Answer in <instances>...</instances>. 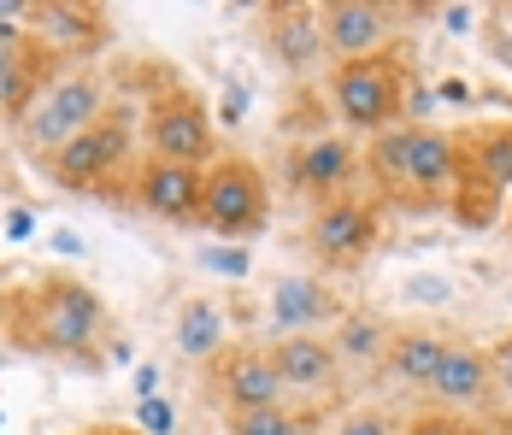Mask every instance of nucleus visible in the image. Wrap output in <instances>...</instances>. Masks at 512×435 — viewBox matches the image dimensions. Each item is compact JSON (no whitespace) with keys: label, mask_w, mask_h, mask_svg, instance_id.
I'll return each mask as SVG.
<instances>
[{"label":"nucleus","mask_w":512,"mask_h":435,"mask_svg":"<svg viewBox=\"0 0 512 435\" xmlns=\"http://www.w3.org/2000/svg\"><path fill=\"white\" fill-rule=\"evenodd\" d=\"M106 300L71 271H48L24 289L0 294V336L18 353L42 359H89L106 336Z\"/></svg>","instance_id":"f257e3e1"},{"label":"nucleus","mask_w":512,"mask_h":435,"mask_svg":"<svg viewBox=\"0 0 512 435\" xmlns=\"http://www.w3.org/2000/svg\"><path fill=\"white\" fill-rule=\"evenodd\" d=\"M365 171L401 206H442V200H460V189L471 183L465 142L442 124H401L377 136L365 153Z\"/></svg>","instance_id":"f03ea898"},{"label":"nucleus","mask_w":512,"mask_h":435,"mask_svg":"<svg viewBox=\"0 0 512 435\" xmlns=\"http://www.w3.org/2000/svg\"><path fill=\"white\" fill-rule=\"evenodd\" d=\"M106 106H112V77H106L101 65H65L48 89H42V100L24 112V124L12 136H18V147L30 159L48 165L53 153H65L89 124H101Z\"/></svg>","instance_id":"7ed1b4c3"},{"label":"nucleus","mask_w":512,"mask_h":435,"mask_svg":"<svg viewBox=\"0 0 512 435\" xmlns=\"http://www.w3.org/2000/svg\"><path fill=\"white\" fill-rule=\"evenodd\" d=\"M136 118H142L136 106L112 100L101 124H89L65 153H53L42 171L65 194H112L118 177H136Z\"/></svg>","instance_id":"20e7f679"},{"label":"nucleus","mask_w":512,"mask_h":435,"mask_svg":"<svg viewBox=\"0 0 512 435\" xmlns=\"http://www.w3.org/2000/svg\"><path fill=\"white\" fill-rule=\"evenodd\" d=\"M330 106L354 136H389L401 130L407 112V59L401 53H377V59H348L330 71Z\"/></svg>","instance_id":"39448f33"},{"label":"nucleus","mask_w":512,"mask_h":435,"mask_svg":"<svg viewBox=\"0 0 512 435\" xmlns=\"http://www.w3.org/2000/svg\"><path fill=\"white\" fill-rule=\"evenodd\" d=\"M201 224L218 242H254L271 224V189L259 177L254 159H212L206 165V189H201Z\"/></svg>","instance_id":"423d86ee"},{"label":"nucleus","mask_w":512,"mask_h":435,"mask_svg":"<svg viewBox=\"0 0 512 435\" xmlns=\"http://www.w3.org/2000/svg\"><path fill=\"white\" fill-rule=\"evenodd\" d=\"M307 253L324 271H359L377 247H383V206L365 200V194H342V200H324L307 212V230H301Z\"/></svg>","instance_id":"0eeeda50"},{"label":"nucleus","mask_w":512,"mask_h":435,"mask_svg":"<svg viewBox=\"0 0 512 435\" xmlns=\"http://www.w3.org/2000/svg\"><path fill=\"white\" fill-rule=\"evenodd\" d=\"M142 136L154 159H177V165H212L218 136H212V112L189 83H159L154 100L142 106Z\"/></svg>","instance_id":"6e6552de"},{"label":"nucleus","mask_w":512,"mask_h":435,"mask_svg":"<svg viewBox=\"0 0 512 435\" xmlns=\"http://www.w3.org/2000/svg\"><path fill=\"white\" fill-rule=\"evenodd\" d=\"M201 394L230 418V412H259V406H289V388L277 377L271 353L254 341H230L218 359L201 365Z\"/></svg>","instance_id":"1a4fd4ad"},{"label":"nucleus","mask_w":512,"mask_h":435,"mask_svg":"<svg viewBox=\"0 0 512 435\" xmlns=\"http://www.w3.org/2000/svg\"><path fill=\"white\" fill-rule=\"evenodd\" d=\"M24 30L65 65H89L95 53L112 42V18L106 6H83V0H30Z\"/></svg>","instance_id":"9d476101"},{"label":"nucleus","mask_w":512,"mask_h":435,"mask_svg":"<svg viewBox=\"0 0 512 435\" xmlns=\"http://www.w3.org/2000/svg\"><path fill=\"white\" fill-rule=\"evenodd\" d=\"M342 318H348V306L336 300V289L318 271H289L265 294V330H271V341L277 336H324Z\"/></svg>","instance_id":"9b49d317"},{"label":"nucleus","mask_w":512,"mask_h":435,"mask_svg":"<svg viewBox=\"0 0 512 435\" xmlns=\"http://www.w3.org/2000/svg\"><path fill=\"white\" fill-rule=\"evenodd\" d=\"M395 18H401V6H383V0H324L318 6L324 53H336V65L395 53Z\"/></svg>","instance_id":"f8f14e48"},{"label":"nucleus","mask_w":512,"mask_h":435,"mask_svg":"<svg viewBox=\"0 0 512 435\" xmlns=\"http://www.w3.org/2000/svg\"><path fill=\"white\" fill-rule=\"evenodd\" d=\"M365 177V153H359L348 136H307V142L289 153V189L312 200V206H324V200H342V194H354V183Z\"/></svg>","instance_id":"ddd939ff"},{"label":"nucleus","mask_w":512,"mask_h":435,"mask_svg":"<svg viewBox=\"0 0 512 435\" xmlns=\"http://www.w3.org/2000/svg\"><path fill=\"white\" fill-rule=\"evenodd\" d=\"M201 189H206V165H177V159H154V153L130 177L136 206L159 224H201Z\"/></svg>","instance_id":"4468645a"},{"label":"nucleus","mask_w":512,"mask_h":435,"mask_svg":"<svg viewBox=\"0 0 512 435\" xmlns=\"http://www.w3.org/2000/svg\"><path fill=\"white\" fill-rule=\"evenodd\" d=\"M59 71H65V59H53L30 30L0 36V118L18 130V124H24V112L42 100V89H48Z\"/></svg>","instance_id":"2eb2a0df"},{"label":"nucleus","mask_w":512,"mask_h":435,"mask_svg":"<svg viewBox=\"0 0 512 435\" xmlns=\"http://www.w3.org/2000/svg\"><path fill=\"white\" fill-rule=\"evenodd\" d=\"M430 400H436V412H454V418L489 406V400H495L489 347H477V341H448V353H442V365H436V377H430Z\"/></svg>","instance_id":"dca6fc26"},{"label":"nucleus","mask_w":512,"mask_h":435,"mask_svg":"<svg viewBox=\"0 0 512 435\" xmlns=\"http://www.w3.org/2000/svg\"><path fill=\"white\" fill-rule=\"evenodd\" d=\"M271 365L289 394H336L342 388V353L330 347V336H277L271 347Z\"/></svg>","instance_id":"f3484780"},{"label":"nucleus","mask_w":512,"mask_h":435,"mask_svg":"<svg viewBox=\"0 0 512 435\" xmlns=\"http://www.w3.org/2000/svg\"><path fill=\"white\" fill-rule=\"evenodd\" d=\"M265 48L277 53L295 77L318 71V59H324L318 6H265Z\"/></svg>","instance_id":"a211bd4d"},{"label":"nucleus","mask_w":512,"mask_h":435,"mask_svg":"<svg viewBox=\"0 0 512 435\" xmlns=\"http://www.w3.org/2000/svg\"><path fill=\"white\" fill-rule=\"evenodd\" d=\"M448 341L442 330H430V324H401L395 341H389V353H383V371L395 377V388H424L430 394V377H436V365H442V353H448Z\"/></svg>","instance_id":"6ab92c4d"},{"label":"nucleus","mask_w":512,"mask_h":435,"mask_svg":"<svg viewBox=\"0 0 512 435\" xmlns=\"http://www.w3.org/2000/svg\"><path fill=\"white\" fill-rule=\"evenodd\" d=\"M171 336H177V353L183 359H195V365H206V359H218L224 347H230V330H224V312H218V300H183L177 306V324H171Z\"/></svg>","instance_id":"aec40b11"},{"label":"nucleus","mask_w":512,"mask_h":435,"mask_svg":"<svg viewBox=\"0 0 512 435\" xmlns=\"http://www.w3.org/2000/svg\"><path fill=\"white\" fill-rule=\"evenodd\" d=\"M465 159H471V177L489 194L512 189V124H483L465 136Z\"/></svg>","instance_id":"412c9836"},{"label":"nucleus","mask_w":512,"mask_h":435,"mask_svg":"<svg viewBox=\"0 0 512 435\" xmlns=\"http://www.w3.org/2000/svg\"><path fill=\"white\" fill-rule=\"evenodd\" d=\"M389 341H395V324H383V318H371V312H348L336 330H330V347L342 353V365H383V353H389Z\"/></svg>","instance_id":"4be33fe9"},{"label":"nucleus","mask_w":512,"mask_h":435,"mask_svg":"<svg viewBox=\"0 0 512 435\" xmlns=\"http://www.w3.org/2000/svg\"><path fill=\"white\" fill-rule=\"evenodd\" d=\"M230 435H307V418H295L289 406H259V412H230Z\"/></svg>","instance_id":"5701e85b"},{"label":"nucleus","mask_w":512,"mask_h":435,"mask_svg":"<svg viewBox=\"0 0 512 435\" xmlns=\"http://www.w3.org/2000/svg\"><path fill=\"white\" fill-rule=\"evenodd\" d=\"M201 265H206V271H218V277H236V283L254 271V259H248V247H242V242H206L201 247Z\"/></svg>","instance_id":"b1692460"},{"label":"nucleus","mask_w":512,"mask_h":435,"mask_svg":"<svg viewBox=\"0 0 512 435\" xmlns=\"http://www.w3.org/2000/svg\"><path fill=\"white\" fill-rule=\"evenodd\" d=\"M136 430H142V435H171V430H177V412H171V400H165V394L136 400Z\"/></svg>","instance_id":"393cba45"},{"label":"nucleus","mask_w":512,"mask_h":435,"mask_svg":"<svg viewBox=\"0 0 512 435\" xmlns=\"http://www.w3.org/2000/svg\"><path fill=\"white\" fill-rule=\"evenodd\" d=\"M489 365H495V394L507 400V418H512V330L489 347Z\"/></svg>","instance_id":"a878e982"},{"label":"nucleus","mask_w":512,"mask_h":435,"mask_svg":"<svg viewBox=\"0 0 512 435\" xmlns=\"http://www.w3.org/2000/svg\"><path fill=\"white\" fill-rule=\"evenodd\" d=\"M336 435H395V424H389V412L359 406V412H348V418H342V430H336Z\"/></svg>","instance_id":"bb28decb"},{"label":"nucleus","mask_w":512,"mask_h":435,"mask_svg":"<svg viewBox=\"0 0 512 435\" xmlns=\"http://www.w3.org/2000/svg\"><path fill=\"white\" fill-rule=\"evenodd\" d=\"M460 430H465V418H454V412H436V406H430V412H418L401 435H460Z\"/></svg>","instance_id":"cd10ccee"},{"label":"nucleus","mask_w":512,"mask_h":435,"mask_svg":"<svg viewBox=\"0 0 512 435\" xmlns=\"http://www.w3.org/2000/svg\"><path fill=\"white\" fill-rule=\"evenodd\" d=\"M242 112H248V89H230L224 106H218V118H224V124H242Z\"/></svg>","instance_id":"c85d7f7f"},{"label":"nucleus","mask_w":512,"mask_h":435,"mask_svg":"<svg viewBox=\"0 0 512 435\" xmlns=\"http://www.w3.org/2000/svg\"><path fill=\"white\" fill-rule=\"evenodd\" d=\"M412 300H448V283H430V277H412L407 283Z\"/></svg>","instance_id":"c756f323"},{"label":"nucleus","mask_w":512,"mask_h":435,"mask_svg":"<svg viewBox=\"0 0 512 435\" xmlns=\"http://www.w3.org/2000/svg\"><path fill=\"white\" fill-rule=\"evenodd\" d=\"M471 18H477L471 6H442V24H448L454 36H465V30H471Z\"/></svg>","instance_id":"7c9ffc66"},{"label":"nucleus","mask_w":512,"mask_h":435,"mask_svg":"<svg viewBox=\"0 0 512 435\" xmlns=\"http://www.w3.org/2000/svg\"><path fill=\"white\" fill-rule=\"evenodd\" d=\"M159 394V371L154 365H136V400H154Z\"/></svg>","instance_id":"2f4dec72"},{"label":"nucleus","mask_w":512,"mask_h":435,"mask_svg":"<svg viewBox=\"0 0 512 435\" xmlns=\"http://www.w3.org/2000/svg\"><path fill=\"white\" fill-rule=\"evenodd\" d=\"M77 435H142L136 424H95V430H77Z\"/></svg>","instance_id":"473e14b6"},{"label":"nucleus","mask_w":512,"mask_h":435,"mask_svg":"<svg viewBox=\"0 0 512 435\" xmlns=\"http://www.w3.org/2000/svg\"><path fill=\"white\" fill-rule=\"evenodd\" d=\"M442 100H454V106H460V100H471V89H465V83H454V77H448V83H442Z\"/></svg>","instance_id":"72a5a7b5"},{"label":"nucleus","mask_w":512,"mask_h":435,"mask_svg":"<svg viewBox=\"0 0 512 435\" xmlns=\"http://www.w3.org/2000/svg\"><path fill=\"white\" fill-rule=\"evenodd\" d=\"M53 247H59V253H83V242H77L71 230H59V236H53Z\"/></svg>","instance_id":"f704fd0d"}]
</instances>
